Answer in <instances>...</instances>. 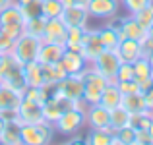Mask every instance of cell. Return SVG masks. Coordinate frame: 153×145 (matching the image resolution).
Returning a JSON list of instances; mask_svg holds the SVG:
<instances>
[{"label":"cell","mask_w":153,"mask_h":145,"mask_svg":"<svg viewBox=\"0 0 153 145\" xmlns=\"http://www.w3.org/2000/svg\"><path fill=\"white\" fill-rule=\"evenodd\" d=\"M58 89L64 97L72 101H83V79L82 74H68L62 81H58Z\"/></svg>","instance_id":"cell-11"},{"label":"cell","mask_w":153,"mask_h":145,"mask_svg":"<svg viewBox=\"0 0 153 145\" xmlns=\"http://www.w3.org/2000/svg\"><path fill=\"white\" fill-rule=\"evenodd\" d=\"M87 27H79V25H70L66 31V41H64V47L68 50H78L82 52V41L83 35H85Z\"/></svg>","instance_id":"cell-24"},{"label":"cell","mask_w":153,"mask_h":145,"mask_svg":"<svg viewBox=\"0 0 153 145\" xmlns=\"http://www.w3.org/2000/svg\"><path fill=\"white\" fill-rule=\"evenodd\" d=\"M62 21L70 25H79V27H87L89 25V12L85 6H64L62 10Z\"/></svg>","instance_id":"cell-13"},{"label":"cell","mask_w":153,"mask_h":145,"mask_svg":"<svg viewBox=\"0 0 153 145\" xmlns=\"http://www.w3.org/2000/svg\"><path fill=\"white\" fill-rule=\"evenodd\" d=\"M134 18L138 19V21H140V23H142V25L147 29V27H149L151 23H153V2L149 4V6H146L143 10L136 12V14H134Z\"/></svg>","instance_id":"cell-35"},{"label":"cell","mask_w":153,"mask_h":145,"mask_svg":"<svg viewBox=\"0 0 153 145\" xmlns=\"http://www.w3.org/2000/svg\"><path fill=\"white\" fill-rule=\"evenodd\" d=\"M142 50H143V56H147V54L153 52V39L151 37H146L142 41Z\"/></svg>","instance_id":"cell-41"},{"label":"cell","mask_w":153,"mask_h":145,"mask_svg":"<svg viewBox=\"0 0 153 145\" xmlns=\"http://www.w3.org/2000/svg\"><path fill=\"white\" fill-rule=\"evenodd\" d=\"M12 47H14V41H12V39L8 37V35L4 33L2 29H0V52L12 50Z\"/></svg>","instance_id":"cell-40"},{"label":"cell","mask_w":153,"mask_h":145,"mask_svg":"<svg viewBox=\"0 0 153 145\" xmlns=\"http://www.w3.org/2000/svg\"><path fill=\"white\" fill-rule=\"evenodd\" d=\"M18 118L22 124H31V122L45 120L43 118V104H39L37 101H31L27 97H23L19 107H18Z\"/></svg>","instance_id":"cell-9"},{"label":"cell","mask_w":153,"mask_h":145,"mask_svg":"<svg viewBox=\"0 0 153 145\" xmlns=\"http://www.w3.org/2000/svg\"><path fill=\"white\" fill-rule=\"evenodd\" d=\"M85 126L87 128H111V110H107L101 103L87 104Z\"/></svg>","instance_id":"cell-8"},{"label":"cell","mask_w":153,"mask_h":145,"mask_svg":"<svg viewBox=\"0 0 153 145\" xmlns=\"http://www.w3.org/2000/svg\"><path fill=\"white\" fill-rule=\"evenodd\" d=\"M2 25H25V18L18 4L12 2L10 6L0 10V27Z\"/></svg>","instance_id":"cell-21"},{"label":"cell","mask_w":153,"mask_h":145,"mask_svg":"<svg viewBox=\"0 0 153 145\" xmlns=\"http://www.w3.org/2000/svg\"><path fill=\"white\" fill-rule=\"evenodd\" d=\"M153 78V68L149 64V60L146 58V56H142V58H138L134 62V79L142 85V83L149 81Z\"/></svg>","instance_id":"cell-26"},{"label":"cell","mask_w":153,"mask_h":145,"mask_svg":"<svg viewBox=\"0 0 153 145\" xmlns=\"http://www.w3.org/2000/svg\"><path fill=\"white\" fill-rule=\"evenodd\" d=\"M23 93L12 89V87L0 85V110H18Z\"/></svg>","instance_id":"cell-17"},{"label":"cell","mask_w":153,"mask_h":145,"mask_svg":"<svg viewBox=\"0 0 153 145\" xmlns=\"http://www.w3.org/2000/svg\"><path fill=\"white\" fill-rule=\"evenodd\" d=\"M136 145H153V139L147 130H138L136 134Z\"/></svg>","instance_id":"cell-39"},{"label":"cell","mask_w":153,"mask_h":145,"mask_svg":"<svg viewBox=\"0 0 153 145\" xmlns=\"http://www.w3.org/2000/svg\"><path fill=\"white\" fill-rule=\"evenodd\" d=\"M85 8H87V12H89V18L105 19V21H107V19L118 16L120 0H89Z\"/></svg>","instance_id":"cell-6"},{"label":"cell","mask_w":153,"mask_h":145,"mask_svg":"<svg viewBox=\"0 0 153 145\" xmlns=\"http://www.w3.org/2000/svg\"><path fill=\"white\" fill-rule=\"evenodd\" d=\"M147 37H151V39H153V23H151L149 27H147Z\"/></svg>","instance_id":"cell-46"},{"label":"cell","mask_w":153,"mask_h":145,"mask_svg":"<svg viewBox=\"0 0 153 145\" xmlns=\"http://www.w3.org/2000/svg\"><path fill=\"white\" fill-rule=\"evenodd\" d=\"M12 2H14V0H0V10H2V8H6V6H10Z\"/></svg>","instance_id":"cell-44"},{"label":"cell","mask_w":153,"mask_h":145,"mask_svg":"<svg viewBox=\"0 0 153 145\" xmlns=\"http://www.w3.org/2000/svg\"><path fill=\"white\" fill-rule=\"evenodd\" d=\"M23 18L31 19V18H37V16H43V0H29L27 4L19 6Z\"/></svg>","instance_id":"cell-33"},{"label":"cell","mask_w":153,"mask_h":145,"mask_svg":"<svg viewBox=\"0 0 153 145\" xmlns=\"http://www.w3.org/2000/svg\"><path fill=\"white\" fill-rule=\"evenodd\" d=\"M103 50H105V45H103L101 37H99V29H91V27L87 25L83 41H82V54L85 56V60L91 64Z\"/></svg>","instance_id":"cell-7"},{"label":"cell","mask_w":153,"mask_h":145,"mask_svg":"<svg viewBox=\"0 0 153 145\" xmlns=\"http://www.w3.org/2000/svg\"><path fill=\"white\" fill-rule=\"evenodd\" d=\"M82 79H83V103L85 104H95L101 101V95L107 87V78H103L93 66H87L82 72Z\"/></svg>","instance_id":"cell-3"},{"label":"cell","mask_w":153,"mask_h":145,"mask_svg":"<svg viewBox=\"0 0 153 145\" xmlns=\"http://www.w3.org/2000/svg\"><path fill=\"white\" fill-rule=\"evenodd\" d=\"M99 37H101L105 48H112V50L118 47V43L122 41V39H126L124 33H122V29L116 31L114 27H111L108 23H105L103 27H99Z\"/></svg>","instance_id":"cell-23"},{"label":"cell","mask_w":153,"mask_h":145,"mask_svg":"<svg viewBox=\"0 0 153 145\" xmlns=\"http://www.w3.org/2000/svg\"><path fill=\"white\" fill-rule=\"evenodd\" d=\"M147 132H149V135H151V139H153V118H151V124H149V128H147Z\"/></svg>","instance_id":"cell-48"},{"label":"cell","mask_w":153,"mask_h":145,"mask_svg":"<svg viewBox=\"0 0 153 145\" xmlns=\"http://www.w3.org/2000/svg\"><path fill=\"white\" fill-rule=\"evenodd\" d=\"M2 145H22V122L19 120H10L6 122L0 135Z\"/></svg>","instance_id":"cell-19"},{"label":"cell","mask_w":153,"mask_h":145,"mask_svg":"<svg viewBox=\"0 0 153 145\" xmlns=\"http://www.w3.org/2000/svg\"><path fill=\"white\" fill-rule=\"evenodd\" d=\"M99 103H101L107 110H112V108L120 107V103H122V93H120L116 81H108L107 83V87H105V91H103L101 101H99Z\"/></svg>","instance_id":"cell-22"},{"label":"cell","mask_w":153,"mask_h":145,"mask_svg":"<svg viewBox=\"0 0 153 145\" xmlns=\"http://www.w3.org/2000/svg\"><path fill=\"white\" fill-rule=\"evenodd\" d=\"M0 116H2L6 122H10V120H19L18 118V110H0Z\"/></svg>","instance_id":"cell-42"},{"label":"cell","mask_w":153,"mask_h":145,"mask_svg":"<svg viewBox=\"0 0 153 145\" xmlns=\"http://www.w3.org/2000/svg\"><path fill=\"white\" fill-rule=\"evenodd\" d=\"M0 54H2V52H0Z\"/></svg>","instance_id":"cell-50"},{"label":"cell","mask_w":153,"mask_h":145,"mask_svg":"<svg viewBox=\"0 0 153 145\" xmlns=\"http://www.w3.org/2000/svg\"><path fill=\"white\" fill-rule=\"evenodd\" d=\"M126 79H134V64L120 62V68L116 72V81H126Z\"/></svg>","instance_id":"cell-36"},{"label":"cell","mask_w":153,"mask_h":145,"mask_svg":"<svg viewBox=\"0 0 153 145\" xmlns=\"http://www.w3.org/2000/svg\"><path fill=\"white\" fill-rule=\"evenodd\" d=\"M60 64H62V68L66 70V74H82V72L89 66V62L85 60V56H83L82 52L68 50V48L64 50Z\"/></svg>","instance_id":"cell-14"},{"label":"cell","mask_w":153,"mask_h":145,"mask_svg":"<svg viewBox=\"0 0 153 145\" xmlns=\"http://www.w3.org/2000/svg\"><path fill=\"white\" fill-rule=\"evenodd\" d=\"M136 134H138V130L132 128L130 124L120 128V130H114L112 145H136Z\"/></svg>","instance_id":"cell-28"},{"label":"cell","mask_w":153,"mask_h":145,"mask_svg":"<svg viewBox=\"0 0 153 145\" xmlns=\"http://www.w3.org/2000/svg\"><path fill=\"white\" fill-rule=\"evenodd\" d=\"M120 93L122 95H130V93H138L140 91V83L136 79H126V81H116Z\"/></svg>","instance_id":"cell-37"},{"label":"cell","mask_w":153,"mask_h":145,"mask_svg":"<svg viewBox=\"0 0 153 145\" xmlns=\"http://www.w3.org/2000/svg\"><path fill=\"white\" fill-rule=\"evenodd\" d=\"M64 10L62 0H43V16L45 18H60Z\"/></svg>","instance_id":"cell-32"},{"label":"cell","mask_w":153,"mask_h":145,"mask_svg":"<svg viewBox=\"0 0 153 145\" xmlns=\"http://www.w3.org/2000/svg\"><path fill=\"white\" fill-rule=\"evenodd\" d=\"M52 126H54L56 134L66 135V138H70L74 134H79L85 128V108H82V107L68 108L66 112H62L58 116V120Z\"/></svg>","instance_id":"cell-1"},{"label":"cell","mask_w":153,"mask_h":145,"mask_svg":"<svg viewBox=\"0 0 153 145\" xmlns=\"http://www.w3.org/2000/svg\"><path fill=\"white\" fill-rule=\"evenodd\" d=\"M43 75H45V83H58L66 78V70L62 68V64H43Z\"/></svg>","instance_id":"cell-27"},{"label":"cell","mask_w":153,"mask_h":145,"mask_svg":"<svg viewBox=\"0 0 153 145\" xmlns=\"http://www.w3.org/2000/svg\"><path fill=\"white\" fill-rule=\"evenodd\" d=\"M122 33L126 39H134V41H140V43L147 37V29L130 14L122 18Z\"/></svg>","instance_id":"cell-16"},{"label":"cell","mask_w":153,"mask_h":145,"mask_svg":"<svg viewBox=\"0 0 153 145\" xmlns=\"http://www.w3.org/2000/svg\"><path fill=\"white\" fill-rule=\"evenodd\" d=\"M41 43H43L41 37H35V35L23 33V35H19V37L14 41L12 52H14V56L23 64V66H25L27 62H33V60H37V54H39V48H41Z\"/></svg>","instance_id":"cell-4"},{"label":"cell","mask_w":153,"mask_h":145,"mask_svg":"<svg viewBox=\"0 0 153 145\" xmlns=\"http://www.w3.org/2000/svg\"><path fill=\"white\" fill-rule=\"evenodd\" d=\"M66 31H68V25L62 21V18H47L41 41H45V43H64L66 41Z\"/></svg>","instance_id":"cell-10"},{"label":"cell","mask_w":153,"mask_h":145,"mask_svg":"<svg viewBox=\"0 0 153 145\" xmlns=\"http://www.w3.org/2000/svg\"><path fill=\"white\" fill-rule=\"evenodd\" d=\"M120 104H122L130 114H138V112L147 110L146 99H143L142 91H138V93H130V95H122V103H120Z\"/></svg>","instance_id":"cell-25"},{"label":"cell","mask_w":153,"mask_h":145,"mask_svg":"<svg viewBox=\"0 0 153 145\" xmlns=\"http://www.w3.org/2000/svg\"><path fill=\"white\" fill-rule=\"evenodd\" d=\"M66 50L64 43H41V48H39L37 54V62L41 64H56L62 60V54Z\"/></svg>","instance_id":"cell-15"},{"label":"cell","mask_w":153,"mask_h":145,"mask_svg":"<svg viewBox=\"0 0 153 145\" xmlns=\"http://www.w3.org/2000/svg\"><path fill=\"white\" fill-rule=\"evenodd\" d=\"M23 75H25V83L27 87H41L45 83V75H43V64L33 60L27 62L23 66Z\"/></svg>","instance_id":"cell-18"},{"label":"cell","mask_w":153,"mask_h":145,"mask_svg":"<svg viewBox=\"0 0 153 145\" xmlns=\"http://www.w3.org/2000/svg\"><path fill=\"white\" fill-rule=\"evenodd\" d=\"M146 58H147V60H149V64H151V68H153V52H151V54H147V56H146Z\"/></svg>","instance_id":"cell-49"},{"label":"cell","mask_w":153,"mask_h":145,"mask_svg":"<svg viewBox=\"0 0 153 145\" xmlns=\"http://www.w3.org/2000/svg\"><path fill=\"white\" fill-rule=\"evenodd\" d=\"M151 118H153L151 110H143V112H138V114H130V126L136 128V130H147L149 124H151Z\"/></svg>","instance_id":"cell-30"},{"label":"cell","mask_w":153,"mask_h":145,"mask_svg":"<svg viewBox=\"0 0 153 145\" xmlns=\"http://www.w3.org/2000/svg\"><path fill=\"white\" fill-rule=\"evenodd\" d=\"M91 66L107 78V81H116V72L120 68V58L116 54V50L112 48H105L101 54L91 62Z\"/></svg>","instance_id":"cell-5"},{"label":"cell","mask_w":153,"mask_h":145,"mask_svg":"<svg viewBox=\"0 0 153 145\" xmlns=\"http://www.w3.org/2000/svg\"><path fill=\"white\" fill-rule=\"evenodd\" d=\"M114 50H116V54H118L120 62H130V64H134L138 58H142V56H143L142 43H140V41H134V39H122Z\"/></svg>","instance_id":"cell-12"},{"label":"cell","mask_w":153,"mask_h":145,"mask_svg":"<svg viewBox=\"0 0 153 145\" xmlns=\"http://www.w3.org/2000/svg\"><path fill=\"white\" fill-rule=\"evenodd\" d=\"M45 16H37V18L25 19V33L35 35V37H43V31H45Z\"/></svg>","instance_id":"cell-31"},{"label":"cell","mask_w":153,"mask_h":145,"mask_svg":"<svg viewBox=\"0 0 153 145\" xmlns=\"http://www.w3.org/2000/svg\"><path fill=\"white\" fill-rule=\"evenodd\" d=\"M64 6H87L89 0H62Z\"/></svg>","instance_id":"cell-43"},{"label":"cell","mask_w":153,"mask_h":145,"mask_svg":"<svg viewBox=\"0 0 153 145\" xmlns=\"http://www.w3.org/2000/svg\"><path fill=\"white\" fill-rule=\"evenodd\" d=\"M112 139H114L112 128H89L85 135L87 145H112Z\"/></svg>","instance_id":"cell-20"},{"label":"cell","mask_w":153,"mask_h":145,"mask_svg":"<svg viewBox=\"0 0 153 145\" xmlns=\"http://www.w3.org/2000/svg\"><path fill=\"white\" fill-rule=\"evenodd\" d=\"M29 0H14V4H18V6H23V4H27Z\"/></svg>","instance_id":"cell-47"},{"label":"cell","mask_w":153,"mask_h":145,"mask_svg":"<svg viewBox=\"0 0 153 145\" xmlns=\"http://www.w3.org/2000/svg\"><path fill=\"white\" fill-rule=\"evenodd\" d=\"M4 126H6V120L0 116V135H2V130H4Z\"/></svg>","instance_id":"cell-45"},{"label":"cell","mask_w":153,"mask_h":145,"mask_svg":"<svg viewBox=\"0 0 153 145\" xmlns=\"http://www.w3.org/2000/svg\"><path fill=\"white\" fill-rule=\"evenodd\" d=\"M0 29H2L4 33L8 35V37H10L12 41H16V39H18L19 35L25 33V25H2Z\"/></svg>","instance_id":"cell-38"},{"label":"cell","mask_w":153,"mask_h":145,"mask_svg":"<svg viewBox=\"0 0 153 145\" xmlns=\"http://www.w3.org/2000/svg\"><path fill=\"white\" fill-rule=\"evenodd\" d=\"M153 2V0H120V6L126 10V14L134 16L136 12L143 10L146 6H149V4Z\"/></svg>","instance_id":"cell-34"},{"label":"cell","mask_w":153,"mask_h":145,"mask_svg":"<svg viewBox=\"0 0 153 145\" xmlns=\"http://www.w3.org/2000/svg\"><path fill=\"white\" fill-rule=\"evenodd\" d=\"M128 124H130V112H128L122 104L116 107V108H112L111 110V128H112V132L120 130V128L128 126Z\"/></svg>","instance_id":"cell-29"},{"label":"cell","mask_w":153,"mask_h":145,"mask_svg":"<svg viewBox=\"0 0 153 145\" xmlns=\"http://www.w3.org/2000/svg\"><path fill=\"white\" fill-rule=\"evenodd\" d=\"M54 126L47 120L22 124V145H47L54 138Z\"/></svg>","instance_id":"cell-2"},{"label":"cell","mask_w":153,"mask_h":145,"mask_svg":"<svg viewBox=\"0 0 153 145\" xmlns=\"http://www.w3.org/2000/svg\"><path fill=\"white\" fill-rule=\"evenodd\" d=\"M0 85H2V83H0Z\"/></svg>","instance_id":"cell-51"}]
</instances>
